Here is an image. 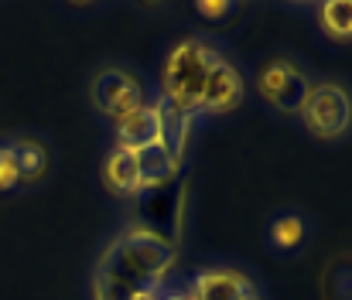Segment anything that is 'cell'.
Returning a JSON list of instances; mask_svg holds the SVG:
<instances>
[{"label":"cell","mask_w":352,"mask_h":300,"mask_svg":"<svg viewBox=\"0 0 352 300\" xmlns=\"http://www.w3.org/2000/svg\"><path fill=\"white\" fill-rule=\"evenodd\" d=\"M171 263H175V246L164 235L133 225L120 232L103 253L93 277V294L96 300H133L137 294L157 290Z\"/></svg>","instance_id":"obj_1"},{"label":"cell","mask_w":352,"mask_h":300,"mask_svg":"<svg viewBox=\"0 0 352 300\" xmlns=\"http://www.w3.org/2000/svg\"><path fill=\"white\" fill-rule=\"evenodd\" d=\"M219 58L223 55L212 45L199 41V38H188V41L175 45L168 62H164V69H161V86H164L161 96L195 116L202 89H206V79H209V72H212V65Z\"/></svg>","instance_id":"obj_2"},{"label":"cell","mask_w":352,"mask_h":300,"mask_svg":"<svg viewBox=\"0 0 352 300\" xmlns=\"http://www.w3.org/2000/svg\"><path fill=\"white\" fill-rule=\"evenodd\" d=\"M301 116H305V126L318 140H339V137L349 133V119H352L349 93L342 86H332V82L311 86L308 100L301 106Z\"/></svg>","instance_id":"obj_3"},{"label":"cell","mask_w":352,"mask_h":300,"mask_svg":"<svg viewBox=\"0 0 352 300\" xmlns=\"http://www.w3.org/2000/svg\"><path fill=\"white\" fill-rule=\"evenodd\" d=\"M256 89H260V96L270 102L277 113H301V106H305L308 93H311V82H308V76L298 65H291V62H270V65L260 69Z\"/></svg>","instance_id":"obj_4"},{"label":"cell","mask_w":352,"mask_h":300,"mask_svg":"<svg viewBox=\"0 0 352 300\" xmlns=\"http://www.w3.org/2000/svg\"><path fill=\"white\" fill-rule=\"evenodd\" d=\"M93 102L100 113H107L117 123L126 113L144 106V86L123 69H103L93 79Z\"/></svg>","instance_id":"obj_5"},{"label":"cell","mask_w":352,"mask_h":300,"mask_svg":"<svg viewBox=\"0 0 352 300\" xmlns=\"http://www.w3.org/2000/svg\"><path fill=\"white\" fill-rule=\"evenodd\" d=\"M243 100V79L226 58H219L206 79V89H202V100H199V109L202 113H230L236 109Z\"/></svg>","instance_id":"obj_6"},{"label":"cell","mask_w":352,"mask_h":300,"mask_svg":"<svg viewBox=\"0 0 352 300\" xmlns=\"http://www.w3.org/2000/svg\"><path fill=\"white\" fill-rule=\"evenodd\" d=\"M253 287L239 270H202L192 284L188 300H250Z\"/></svg>","instance_id":"obj_7"},{"label":"cell","mask_w":352,"mask_h":300,"mask_svg":"<svg viewBox=\"0 0 352 300\" xmlns=\"http://www.w3.org/2000/svg\"><path fill=\"white\" fill-rule=\"evenodd\" d=\"M161 140V126H157V113L154 106H140L133 113H126L123 119H117V147L120 150H144V147H154Z\"/></svg>","instance_id":"obj_8"},{"label":"cell","mask_w":352,"mask_h":300,"mask_svg":"<svg viewBox=\"0 0 352 300\" xmlns=\"http://www.w3.org/2000/svg\"><path fill=\"white\" fill-rule=\"evenodd\" d=\"M154 113H157V126H161V147L182 161L185 157V143H188V130H192V113H185L182 106H175L171 100H161L154 102Z\"/></svg>","instance_id":"obj_9"},{"label":"cell","mask_w":352,"mask_h":300,"mask_svg":"<svg viewBox=\"0 0 352 300\" xmlns=\"http://www.w3.org/2000/svg\"><path fill=\"white\" fill-rule=\"evenodd\" d=\"M137 157V171H140V188H157V185H168L175 174H178V168H182V161H175L161 143H154V147H144V150H137L133 154Z\"/></svg>","instance_id":"obj_10"},{"label":"cell","mask_w":352,"mask_h":300,"mask_svg":"<svg viewBox=\"0 0 352 300\" xmlns=\"http://www.w3.org/2000/svg\"><path fill=\"white\" fill-rule=\"evenodd\" d=\"M103 181L110 192H120V195H137L144 192L140 188V171H137V157L130 150H113L107 161H103Z\"/></svg>","instance_id":"obj_11"},{"label":"cell","mask_w":352,"mask_h":300,"mask_svg":"<svg viewBox=\"0 0 352 300\" xmlns=\"http://www.w3.org/2000/svg\"><path fill=\"white\" fill-rule=\"evenodd\" d=\"M14 150V161H17V171H21V181H38L48 168V154L38 140H21V143H10Z\"/></svg>","instance_id":"obj_12"},{"label":"cell","mask_w":352,"mask_h":300,"mask_svg":"<svg viewBox=\"0 0 352 300\" xmlns=\"http://www.w3.org/2000/svg\"><path fill=\"white\" fill-rule=\"evenodd\" d=\"M322 27H325V34L329 38H336V41H349L352 34V3L349 0H329V3H322Z\"/></svg>","instance_id":"obj_13"},{"label":"cell","mask_w":352,"mask_h":300,"mask_svg":"<svg viewBox=\"0 0 352 300\" xmlns=\"http://www.w3.org/2000/svg\"><path fill=\"white\" fill-rule=\"evenodd\" d=\"M301 239H305V218H298V215H280L270 225V242L277 249H294Z\"/></svg>","instance_id":"obj_14"},{"label":"cell","mask_w":352,"mask_h":300,"mask_svg":"<svg viewBox=\"0 0 352 300\" xmlns=\"http://www.w3.org/2000/svg\"><path fill=\"white\" fill-rule=\"evenodd\" d=\"M17 181H21V171H17L14 150L10 147H0V192H10Z\"/></svg>","instance_id":"obj_15"},{"label":"cell","mask_w":352,"mask_h":300,"mask_svg":"<svg viewBox=\"0 0 352 300\" xmlns=\"http://www.w3.org/2000/svg\"><path fill=\"white\" fill-rule=\"evenodd\" d=\"M195 10H199L202 17H226V14H230V3H226V0H199Z\"/></svg>","instance_id":"obj_16"},{"label":"cell","mask_w":352,"mask_h":300,"mask_svg":"<svg viewBox=\"0 0 352 300\" xmlns=\"http://www.w3.org/2000/svg\"><path fill=\"white\" fill-rule=\"evenodd\" d=\"M133 300H164V294L161 290H147V294H137Z\"/></svg>","instance_id":"obj_17"},{"label":"cell","mask_w":352,"mask_h":300,"mask_svg":"<svg viewBox=\"0 0 352 300\" xmlns=\"http://www.w3.org/2000/svg\"><path fill=\"white\" fill-rule=\"evenodd\" d=\"M164 300H188V297H164Z\"/></svg>","instance_id":"obj_18"},{"label":"cell","mask_w":352,"mask_h":300,"mask_svg":"<svg viewBox=\"0 0 352 300\" xmlns=\"http://www.w3.org/2000/svg\"><path fill=\"white\" fill-rule=\"evenodd\" d=\"M250 300H256V297H250Z\"/></svg>","instance_id":"obj_19"}]
</instances>
